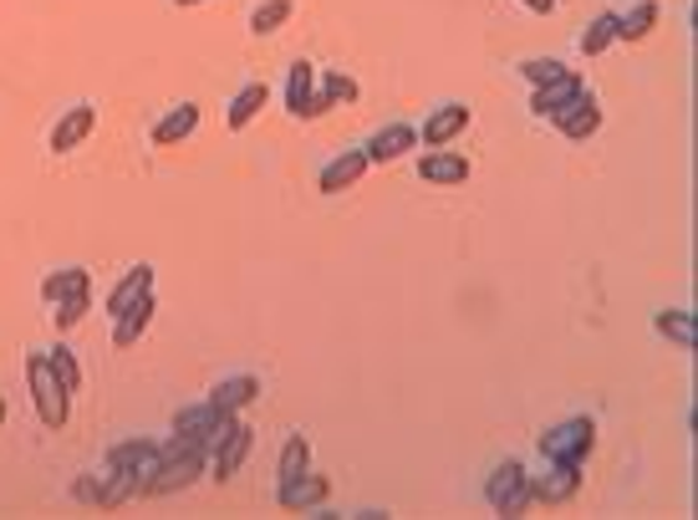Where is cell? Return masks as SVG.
Masks as SVG:
<instances>
[{
  "mask_svg": "<svg viewBox=\"0 0 698 520\" xmlns=\"http://www.w3.org/2000/svg\"><path fill=\"white\" fill-rule=\"evenodd\" d=\"M209 464V449H184V454H159L149 475H138L133 495H174V490H189L194 479L205 475Z\"/></svg>",
  "mask_w": 698,
  "mask_h": 520,
  "instance_id": "6da1fadb",
  "label": "cell"
},
{
  "mask_svg": "<svg viewBox=\"0 0 698 520\" xmlns=\"http://www.w3.org/2000/svg\"><path fill=\"white\" fill-rule=\"evenodd\" d=\"M153 460H159V444L153 439H123V444L107 449V470H128L138 485V475H149Z\"/></svg>",
  "mask_w": 698,
  "mask_h": 520,
  "instance_id": "ac0fdd59",
  "label": "cell"
},
{
  "mask_svg": "<svg viewBox=\"0 0 698 520\" xmlns=\"http://www.w3.org/2000/svg\"><path fill=\"white\" fill-rule=\"evenodd\" d=\"M143 291H153V266H149V261H143V266H133V270H128V276H123L118 286H113V291H107L103 312H107V316H118L123 307H133V301L143 297Z\"/></svg>",
  "mask_w": 698,
  "mask_h": 520,
  "instance_id": "d6986e66",
  "label": "cell"
},
{
  "mask_svg": "<svg viewBox=\"0 0 698 520\" xmlns=\"http://www.w3.org/2000/svg\"><path fill=\"white\" fill-rule=\"evenodd\" d=\"M581 92H586V82H581V72L571 67L566 77H556V82H540V88L531 92V113H535V118H546V123H556L566 107L577 103Z\"/></svg>",
  "mask_w": 698,
  "mask_h": 520,
  "instance_id": "5b68a950",
  "label": "cell"
},
{
  "mask_svg": "<svg viewBox=\"0 0 698 520\" xmlns=\"http://www.w3.org/2000/svg\"><path fill=\"white\" fill-rule=\"evenodd\" d=\"M571 67L566 61H556V57H531V61H521V77L531 82V88H540V82H556V77H566Z\"/></svg>",
  "mask_w": 698,
  "mask_h": 520,
  "instance_id": "f546056e",
  "label": "cell"
},
{
  "mask_svg": "<svg viewBox=\"0 0 698 520\" xmlns=\"http://www.w3.org/2000/svg\"><path fill=\"white\" fill-rule=\"evenodd\" d=\"M26 388H31V403H36L42 429H67V418H72V393L57 383V372L46 368L42 353L26 357Z\"/></svg>",
  "mask_w": 698,
  "mask_h": 520,
  "instance_id": "7a4b0ae2",
  "label": "cell"
},
{
  "mask_svg": "<svg viewBox=\"0 0 698 520\" xmlns=\"http://www.w3.org/2000/svg\"><path fill=\"white\" fill-rule=\"evenodd\" d=\"M77 291H92V270L88 266H67V270H51L42 281V297L57 307V301H67V297H77Z\"/></svg>",
  "mask_w": 698,
  "mask_h": 520,
  "instance_id": "44dd1931",
  "label": "cell"
},
{
  "mask_svg": "<svg viewBox=\"0 0 698 520\" xmlns=\"http://www.w3.org/2000/svg\"><path fill=\"white\" fill-rule=\"evenodd\" d=\"M312 92H316V67L306 57L291 61V77H286V113H291V118H301Z\"/></svg>",
  "mask_w": 698,
  "mask_h": 520,
  "instance_id": "7402d4cb",
  "label": "cell"
},
{
  "mask_svg": "<svg viewBox=\"0 0 698 520\" xmlns=\"http://www.w3.org/2000/svg\"><path fill=\"white\" fill-rule=\"evenodd\" d=\"M550 128H556V134H561V138H571V143H586V138H592L596 128H602V107H596V97H592V92H581L577 103L566 107L561 118L550 123Z\"/></svg>",
  "mask_w": 698,
  "mask_h": 520,
  "instance_id": "5bb4252c",
  "label": "cell"
},
{
  "mask_svg": "<svg viewBox=\"0 0 698 520\" xmlns=\"http://www.w3.org/2000/svg\"><path fill=\"white\" fill-rule=\"evenodd\" d=\"M251 444H255V429H251V424H235L220 444L209 449V479H220V485H224L230 475H240V464L251 460Z\"/></svg>",
  "mask_w": 698,
  "mask_h": 520,
  "instance_id": "8992f818",
  "label": "cell"
},
{
  "mask_svg": "<svg viewBox=\"0 0 698 520\" xmlns=\"http://www.w3.org/2000/svg\"><path fill=\"white\" fill-rule=\"evenodd\" d=\"M485 506L495 510V516H525V510L535 506L531 500V470H525L521 460H505L495 464L490 479H485Z\"/></svg>",
  "mask_w": 698,
  "mask_h": 520,
  "instance_id": "3957f363",
  "label": "cell"
},
{
  "mask_svg": "<svg viewBox=\"0 0 698 520\" xmlns=\"http://www.w3.org/2000/svg\"><path fill=\"white\" fill-rule=\"evenodd\" d=\"M42 357H46V368L57 372V383L67 388V393H77V388H82V362L72 357V347H67V343H57L51 353H42Z\"/></svg>",
  "mask_w": 698,
  "mask_h": 520,
  "instance_id": "83f0119b",
  "label": "cell"
},
{
  "mask_svg": "<svg viewBox=\"0 0 698 520\" xmlns=\"http://www.w3.org/2000/svg\"><path fill=\"white\" fill-rule=\"evenodd\" d=\"M658 0H638L627 15H617V42H642V36H653L658 26Z\"/></svg>",
  "mask_w": 698,
  "mask_h": 520,
  "instance_id": "cb8c5ba5",
  "label": "cell"
},
{
  "mask_svg": "<svg viewBox=\"0 0 698 520\" xmlns=\"http://www.w3.org/2000/svg\"><path fill=\"white\" fill-rule=\"evenodd\" d=\"M469 118H475V113H469L464 103L433 107L429 118H423V128H418V143H423V149H449V143H454V138L469 128Z\"/></svg>",
  "mask_w": 698,
  "mask_h": 520,
  "instance_id": "52a82bcc",
  "label": "cell"
},
{
  "mask_svg": "<svg viewBox=\"0 0 698 520\" xmlns=\"http://www.w3.org/2000/svg\"><path fill=\"white\" fill-rule=\"evenodd\" d=\"M521 5H525L531 15H550V5H556V0H521Z\"/></svg>",
  "mask_w": 698,
  "mask_h": 520,
  "instance_id": "d6a6232c",
  "label": "cell"
},
{
  "mask_svg": "<svg viewBox=\"0 0 698 520\" xmlns=\"http://www.w3.org/2000/svg\"><path fill=\"white\" fill-rule=\"evenodd\" d=\"M174 5H199V0H174Z\"/></svg>",
  "mask_w": 698,
  "mask_h": 520,
  "instance_id": "836d02e7",
  "label": "cell"
},
{
  "mask_svg": "<svg viewBox=\"0 0 698 520\" xmlns=\"http://www.w3.org/2000/svg\"><path fill=\"white\" fill-rule=\"evenodd\" d=\"M306 470H312V439H306V434H291L281 449V464H276V479L291 485V479H301Z\"/></svg>",
  "mask_w": 698,
  "mask_h": 520,
  "instance_id": "603a6c76",
  "label": "cell"
},
{
  "mask_svg": "<svg viewBox=\"0 0 698 520\" xmlns=\"http://www.w3.org/2000/svg\"><path fill=\"white\" fill-rule=\"evenodd\" d=\"M653 327H658V337H668V343H678L684 353H694L698 332H694V316H688V312H658Z\"/></svg>",
  "mask_w": 698,
  "mask_h": 520,
  "instance_id": "484cf974",
  "label": "cell"
},
{
  "mask_svg": "<svg viewBox=\"0 0 698 520\" xmlns=\"http://www.w3.org/2000/svg\"><path fill=\"white\" fill-rule=\"evenodd\" d=\"M270 103V88L266 82H245V88L230 97V107H224V128L230 134H240V128H251L255 118H260V107Z\"/></svg>",
  "mask_w": 698,
  "mask_h": 520,
  "instance_id": "e0dca14e",
  "label": "cell"
},
{
  "mask_svg": "<svg viewBox=\"0 0 698 520\" xmlns=\"http://www.w3.org/2000/svg\"><path fill=\"white\" fill-rule=\"evenodd\" d=\"M612 42H617V11H602L592 26L581 31V57H602Z\"/></svg>",
  "mask_w": 698,
  "mask_h": 520,
  "instance_id": "d4e9b609",
  "label": "cell"
},
{
  "mask_svg": "<svg viewBox=\"0 0 698 520\" xmlns=\"http://www.w3.org/2000/svg\"><path fill=\"white\" fill-rule=\"evenodd\" d=\"M199 128V107L194 103H184V107H174L168 118H159V128H153V143L159 149H174V143H184V138Z\"/></svg>",
  "mask_w": 698,
  "mask_h": 520,
  "instance_id": "ffe728a7",
  "label": "cell"
},
{
  "mask_svg": "<svg viewBox=\"0 0 698 520\" xmlns=\"http://www.w3.org/2000/svg\"><path fill=\"white\" fill-rule=\"evenodd\" d=\"M72 495H77V500H88V506H92V500H97V475H82V479H77V485H72Z\"/></svg>",
  "mask_w": 698,
  "mask_h": 520,
  "instance_id": "1f68e13d",
  "label": "cell"
},
{
  "mask_svg": "<svg viewBox=\"0 0 698 520\" xmlns=\"http://www.w3.org/2000/svg\"><path fill=\"white\" fill-rule=\"evenodd\" d=\"M0 424H5V398H0Z\"/></svg>",
  "mask_w": 698,
  "mask_h": 520,
  "instance_id": "e575fe53",
  "label": "cell"
},
{
  "mask_svg": "<svg viewBox=\"0 0 698 520\" xmlns=\"http://www.w3.org/2000/svg\"><path fill=\"white\" fill-rule=\"evenodd\" d=\"M327 495H331V479L306 470L301 479L281 485V510H291V516H312L316 506H327Z\"/></svg>",
  "mask_w": 698,
  "mask_h": 520,
  "instance_id": "4fadbf2b",
  "label": "cell"
},
{
  "mask_svg": "<svg viewBox=\"0 0 698 520\" xmlns=\"http://www.w3.org/2000/svg\"><path fill=\"white\" fill-rule=\"evenodd\" d=\"M88 312H92V291H77V297L57 301V312H51V327H57V337H67V332H72Z\"/></svg>",
  "mask_w": 698,
  "mask_h": 520,
  "instance_id": "f1b7e54d",
  "label": "cell"
},
{
  "mask_svg": "<svg viewBox=\"0 0 698 520\" xmlns=\"http://www.w3.org/2000/svg\"><path fill=\"white\" fill-rule=\"evenodd\" d=\"M592 444H596V424L586 414L566 418V424H556V429L540 434V454H546L550 464H586Z\"/></svg>",
  "mask_w": 698,
  "mask_h": 520,
  "instance_id": "277c9868",
  "label": "cell"
},
{
  "mask_svg": "<svg viewBox=\"0 0 698 520\" xmlns=\"http://www.w3.org/2000/svg\"><path fill=\"white\" fill-rule=\"evenodd\" d=\"M322 92L331 97V107H342V103H357V82L347 72H327L322 77Z\"/></svg>",
  "mask_w": 698,
  "mask_h": 520,
  "instance_id": "4dcf8cb0",
  "label": "cell"
},
{
  "mask_svg": "<svg viewBox=\"0 0 698 520\" xmlns=\"http://www.w3.org/2000/svg\"><path fill=\"white\" fill-rule=\"evenodd\" d=\"M92 128H97V107H92V103L67 107V113H61V123L51 128V138H46V149H51V153H72V149H82V143L92 138Z\"/></svg>",
  "mask_w": 698,
  "mask_h": 520,
  "instance_id": "ba28073f",
  "label": "cell"
},
{
  "mask_svg": "<svg viewBox=\"0 0 698 520\" xmlns=\"http://www.w3.org/2000/svg\"><path fill=\"white\" fill-rule=\"evenodd\" d=\"M153 312H159L153 291H143V297H138L133 307H123V312L113 316V347H133V343H143V332L153 327Z\"/></svg>",
  "mask_w": 698,
  "mask_h": 520,
  "instance_id": "7c38bea8",
  "label": "cell"
},
{
  "mask_svg": "<svg viewBox=\"0 0 698 520\" xmlns=\"http://www.w3.org/2000/svg\"><path fill=\"white\" fill-rule=\"evenodd\" d=\"M418 178L433 184V189H454V184L469 178V159L454 153V149H429L423 159H418Z\"/></svg>",
  "mask_w": 698,
  "mask_h": 520,
  "instance_id": "8fae6325",
  "label": "cell"
},
{
  "mask_svg": "<svg viewBox=\"0 0 698 520\" xmlns=\"http://www.w3.org/2000/svg\"><path fill=\"white\" fill-rule=\"evenodd\" d=\"M581 490V464H550V475H531V500L540 506H566Z\"/></svg>",
  "mask_w": 698,
  "mask_h": 520,
  "instance_id": "30bf717a",
  "label": "cell"
},
{
  "mask_svg": "<svg viewBox=\"0 0 698 520\" xmlns=\"http://www.w3.org/2000/svg\"><path fill=\"white\" fill-rule=\"evenodd\" d=\"M556 5H561V0H556Z\"/></svg>",
  "mask_w": 698,
  "mask_h": 520,
  "instance_id": "d590c367",
  "label": "cell"
},
{
  "mask_svg": "<svg viewBox=\"0 0 698 520\" xmlns=\"http://www.w3.org/2000/svg\"><path fill=\"white\" fill-rule=\"evenodd\" d=\"M291 11H296L291 0H260V5L251 11V31L255 36H276V31L291 21Z\"/></svg>",
  "mask_w": 698,
  "mask_h": 520,
  "instance_id": "4316f807",
  "label": "cell"
},
{
  "mask_svg": "<svg viewBox=\"0 0 698 520\" xmlns=\"http://www.w3.org/2000/svg\"><path fill=\"white\" fill-rule=\"evenodd\" d=\"M414 149H418V128H408V123H387V128H377L362 143L368 164H398L403 153H414Z\"/></svg>",
  "mask_w": 698,
  "mask_h": 520,
  "instance_id": "9c48e42d",
  "label": "cell"
},
{
  "mask_svg": "<svg viewBox=\"0 0 698 520\" xmlns=\"http://www.w3.org/2000/svg\"><path fill=\"white\" fill-rule=\"evenodd\" d=\"M368 169H372L368 153H362V149H347V153H337V159H331L322 174H316V189H322V194H342V189H352V184L368 174Z\"/></svg>",
  "mask_w": 698,
  "mask_h": 520,
  "instance_id": "9a60e30c",
  "label": "cell"
},
{
  "mask_svg": "<svg viewBox=\"0 0 698 520\" xmlns=\"http://www.w3.org/2000/svg\"><path fill=\"white\" fill-rule=\"evenodd\" d=\"M255 393H260V378L255 372H235V378H220V383L209 388V403L220 408V414H240V408H251Z\"/></svg>",
  "mask_w": 698,
  "mask_h": 520,
  "instance_id": "2e32d148",
  "label": "cell"
}]
</instances>
